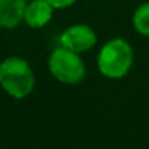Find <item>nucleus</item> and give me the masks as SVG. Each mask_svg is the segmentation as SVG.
<instances>
[{"label":"nucleus","mask_w":149,"mask_h":149,"mask_svg":"<svg viewBox=\"0 0 149 149\" xmlns=\"http://www.w3.org/2000/svg\"><path fill=\"white\" fill-rule=\"evenodd\" d=\"M0 85L16 100L28 97L35 86V76L28 61L16 56L5 58L0 63Z\"/></svg>","instance_id":"f257e3e1"},{"label":"nucleus","mask_w":149,"mask_h":149,"mask_svg":"<svg viewBox=\"0 0 149 149\" xmlns=\"http://www.w3.org/2000/svg\"><path fill=\"white\" fill-rule=\"evenodd\" d=\"M98 70L110 79H120L133 64V48L123 38H113L104 44L98 54Z\"/></svg>","instance_id":"f03ea898"},{"label":"nucleus","mask_w":149,"mask_h":149,"mask_svg":"<svg viewBox=\"0 0 149 149\" xmlns=\"http://www.w3.org/2000/svg\"><path fill=\"white\" fill-rule=\"evenodd\" d=\"M48 69L51 74L61 84L74 85L79 84L85 78V63L79 57V53H74L66 47H57L50 58H48Z\"/></svg>","instance_id":"7ed1b4c3"},{"label":"nucleus","mask_w":149,"mask_h":149,"mask_svg":"<svg viewBox=\"0 0 149 149\" xmlns=\"http://www.w3.org/2000/svg\"><path fill=\"white\" fill-rule=\"evenodd\" d=\"M60 42L63 47L74 53H85L97 44V34L91 26L78 24L69 26L60 35Z\"/></svg>","instance_id":"20e7f679"},{"label":"nucleus","mask_w":149,"mask_h":149,"mask_svg":"<svg viewBox=\"0 0 149 149\" xmlns=\"http://www.w3.org/2000/svg\"><path fill=\"white\" fill-rule=\"evenodd\" d=\"M28 0H0V28H16L25 15Z\"/></svg>","instance_id":"39448f33"},{"label":"nucleus","mask_w":149,"mask_h":149,"mask_svg":"<svg viewBox=\"0 0 149 149\" xmlns=\"http://www.w3.org/2000/svg\"><path fill=\"white\" fill-rule=\"evenodd\" d=\"M54 8L47 0H32L26 5L24 21L31 28H42L53 18Z\"/></svg>","instance_id":"423d86ee"},{"label":"nucleus","mask_w":149,"mask_h":149,"mask_svg":"<svg viewBox=\"0 0 149 149\" xmlns=\"http://www.w3.org/2000/svg\"><path fill=\"white\" fill-rule=\"evenodd\" d=\"M133 26L134 29L143 35L149 37V2L140 5L133 15Z\"/></svg>","instance_id":"0eeeda50"},{"label":"nucleus","mask_w":149,"mask_h":149,"mask_svg":"<svg viewBox=\"0 0 149 149\" xmlns=\"http://www.w3.org/2000/svg\"><path fill=\"white\" fill-rule=\"evenodd\" d=\"M47 2L54 8V9H66L69 6H72L76 0H47Z\"/></svg>","instance_id":"6e6552de"}]
</instances>
